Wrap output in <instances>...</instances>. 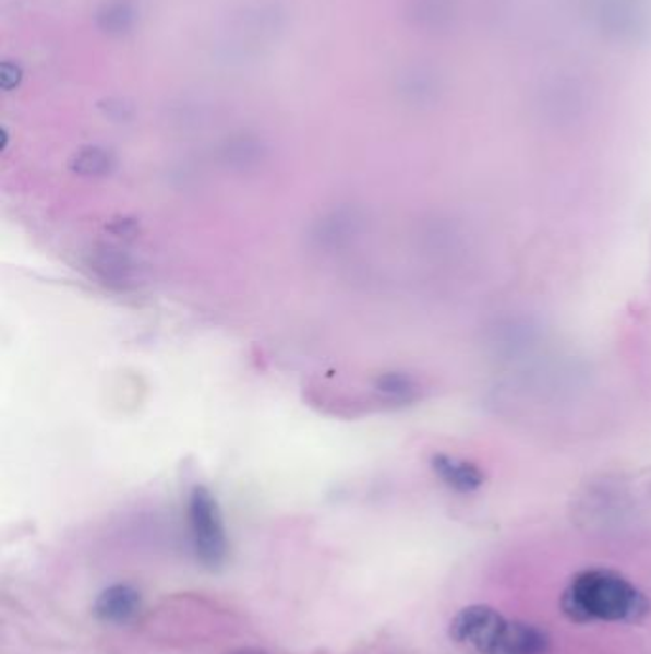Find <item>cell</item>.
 <instances>
[{"label": "cell", "mask_w": 651, "mask_h": 654, "mask_svg": "<svg viewBox=\"0 0 651 654\" xmlns=\"http://www.w3.org/2000/svg\"><path fill=\"white\" fill-rule=\"evenodd\" d=\"M101 108L106 109V114H108L109 117L119 116L121 119L131 116L132 111L131 106H126V102L117 100V98H109V100H106V106H101Z\"/></svg>", "instance_id": "obj_11"}, {"label": "cell", "mask_w": 651, "mask_h": 654, "mask_svg": "<svg viewBox=\"0 0 651 654\" xmlns=\"http://www.w3.org/2000/svg\"><path fill=\"white\" fill-rule=\"evenodd\" d=\"M193 551L207 569H218L228 555V542L222 515L213 494L207 488H193L188 506Z\"/></svg>", "instance_id": "obj_2"}, {"label": "cell", "mask_w": 651, "mask_h": 654, "mask_svg": "<svg viewBox=\"0 0 651 654\" xmlns=\"http://www.w3.org/2000/svg\"><path fill=\"white\" fill-rule=\"evenodd\" d=\"M136 24V10L132 9L129 2H108L96 12V25L101 32L113 35V37H123L132 32Z\"/></svg>", "instance_id": "obj_7"}, {"label": "cell", "mask_w": 651, "mask_h": 654, "mask_svg": "<svg viewBox=\"0 0 651 654\" xmlns=\"http://www.w3.org/2000/svg\"><path fill=\"white\" fill-rule=\"evenodd\" d=\"M564 615L574 622H642L651 603L627 578L613 570H584L562 597Z\"/></svg>", "instance_id": "obj_1"}, {"label": "cell", "mask_w": 651, "mask_h": 654, "mask_svg": "<svg viewBox=\"0 0 651 654\" xmlns=\"http://www.w3.org/2000/svg\"><path fill=\"white\" fill-rule=\"evenodd\" d=\"M142 607V597L136 587L129 584L109 585L108 590L98 595L94 603V615L101 622L126 623L138 615Z\"/></svg>", "instance_id": "obj_4"}, {"label": "cell", "mask_w": 651, "mask_h": 654, "mask_svg": "<svg viewBox=\"0 0 651 654\" xmlns=\"http://www.w3.org/2000/svg\"><path fill=\"white\" fill-rule=\"evenodd\" d=\"M22 78H24V73L20 70V66L12 62L2 63V68H0V85H2L4 91L16 88L22 83Z\"/></svg>", "instance_id": "obj_10"}, {"label": "cell", "mask_w": 651, "mask_h": 654, "mask_svg": "<svg viewBox=\"0 0 651 654\" xmlns=\"http://www.w3.org/2000/svg\"><path fill=\"white\" fill-rule=\"evenodd\" d=\"M111 167V157L101 147H85L73 159V169L83 175H101Z\"/></svg>", "instance_id": "obj_8"}, {"label": "cell", "mask_w": 651, "mask_h": 654, "mask_svg": "<svg viewBox=\"0 0 651 654\" xmlns=\"http://www.w3.org/2000/svg\"><path fill=\"white\" fill-rule=\"evenodd\" d=\"M551 639L533 623L508 622L491 654H548Z\"/></svg>", "instance_id": "obj_5"}, {"label": "cell", "mask_w": 651, "mask_h": 654, "mask_svg": "<svg viewBox=\"0 0 651 654\" xmlns=\"http://www.w3.org/2000/svg\"><path fill=\"white\" fill-rule=\"evenodd\" d=\"M378 391L386 394V396H390V399L403 401V399L413 396L417 387H414L413 379L401 376V373H390V376H384L378 381Z\"/></svg>", "instance_id": "obj_9"}, {"label": "cell", "mask_w": 651, "mask_h": 654, "mask_svg": "<svg viewBox=\"0 0 651 654\" xmlns=\"http://www.w3.org/2000/svg\"><path fill=\"white\" fill-rule=\"evenodd\" d=\"M432 467L445 485L457 492H474L483 483L482 471L468 462H459L449 455H436Z\"/></svg>", "instance_id": "obj_6"}, {"label": "cell", "mask_w": 651, "mask_h": 654, "mask_svg": "<svg viewBox=\"0 0 651 654\" xmlns=\"http://www.w3.org/2000/svg\"><path fill=\"white\" fill-rule=\"evenodd\" d=\"M506 623L503 616L495 608L485 605H472L462 608L459 615L453 618L449 635L455 643L468 646L475 653L491 654L493 646L497 645L498 638L503 635Z\"/></svg>", "instance_id": "obj_3"}]
</instances>
